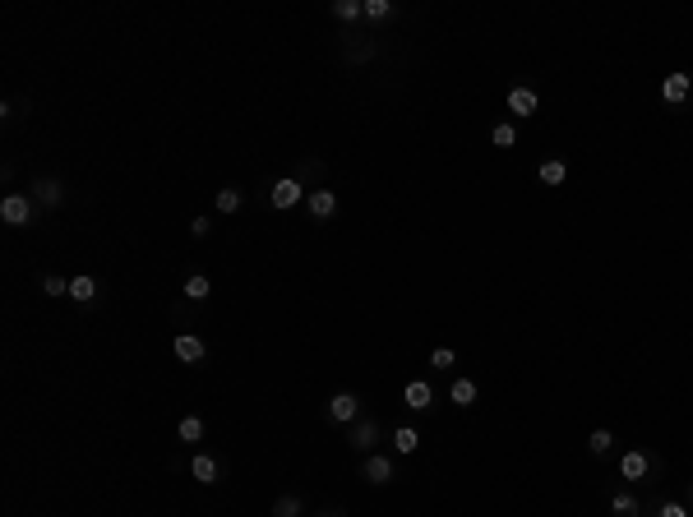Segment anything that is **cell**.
Here are the masks:
<instances>
[{"label": "cell", "instance_id": "1", "mask_svg": "<svg viewBox=\"0 0 693 517\" xmlns=\"http://www.w3.org/2000/svg\"><path fill=\"white\" fill-rule=\"evenodd\" d=\"M33 217H37L33 194H5V199H0V222H5V227H28Z\"/></svg>", "mask_w": 693, "mask_h": 517}, {"label": "cell", "instance_id": "2", "mask_svg": "<svg viewBox=\"0 0 693 517\" xmlns=\"http://www.w3.org/2000/svg\"><path fill=\"white\" fill-rule=\"evenodd\" d=\"M300 199H305V185H300L296 175H282V180H278V185H273V190H268V203H273V208H278V213L296 208Z\"/></svg>", "mask_w": 693, "mask_h": 517}, {"label": "cell", "instance_id": "3", "mask_svg": "<svg viewBox=\"0 0 693 517\" xmlns=\"http://www.w3.org/2000/svg\"><path fill=\"white\" fill-rule=\"evenodd\" d=\"M28 194H33L42 208H61V203H65V185L56 180V175H37V180L28 185Z\"/></svg>", "mask_w": 693, "mask_h": 517}, {"label": "cell", "instance_id": "4", "mask_svg": "<svg viewBox=\"0 0 693 517\" xmlns=\"http://www.w3.org/2000/svg\"><path fill=\"white\" fill-rule=\"evenodd\" d=\"M171 351H176V360H185V365H199V360L208 356L203 337H194V333H176L171 337Z\"/></svg>", "mask_w": 693, "mask_h": 517}, {"label": "cell", "instance_id": "5", "mask_svg": "<svg viewBox=\"0 0 693 517\" xmlns=\"http://www.w3.org/2000/svg\"><path fill=\"white\" fill-rule=\"evenodd\" d=\"M305 203H310V217H315V222H328V217L338 213V194L328 190V185L310 190V194H305Z\"/></svg>", "mask_w": 693, "mask_h": 517}, {"label": "cell", "instance_id": "6", "mask_svg": "<svg viewBox=\"0 0 693 517\" xmlns=\"http://www.w3.org/2000/svg\"><path fill=\"white\" fill-rule=\"evenodd\" d=\"M360 416V397L356 393H338L333 402H328V421H338V425H351Z\"/></svg>", "mask_w": 693, "mask_h": 517}, {"label": "cell", "instance_id": "7", "mask_svg": "<svg viewBox=\"0 0 693 517\" xmlns=\"http://www.w3.org/2000/svg\"><path fill=\"white\" fill-rule=\"evenodd\" d=\"M619 471H624V481H642V476L652 471V457L642 453V448H629V453L619 457Z\"/></svg>", "mask_w": 693, "mask_h": 517}, {"label": "cell", "instance_id": "8", "mask_svg": "<svg viewBox=\"0 0 693 517\" xmlns=\"http://www.w3.org/2000/svg\"><path fill=\"white\" fill-rule=\"evenodd\" d=\"M190 476H194L199 485H218V481H222V462H218V457H208V453H199V457L190 462Z\"/></svg>", "mask_w": 693, "mask_h": 517}, {"label": "cell", "instance_id": "9", "mask_svg": "<svg viewBox=\"0 0 693 517\" xmlns=\"http://www.w3.org/2000/svg\"><path fill=\"white\" fill-rule=\"evenodd\" d=\"M689 93H693V74H670V79L661 83V97H666L670 106H679Z\"/></svg>", "mask_w": 693, "mask_h": 517}, {"label": "cell", "instance_id": "10", "mask_svg": "<svg viewBox=\"0 0 693 517\" xmlns=\"http://www.w3.org/2000/svg\"><path fill=\"white\" fill-rule=\"evenodd\" d=\"M360 476H365L370 485H388V481H393V462H388V457H365Z\"/></svg>", "mask_w": 693, "mask_h": 517}, {"label": "cell", "instance_id": "11", "mask_svg": "<svg viewBox=\"0 0 693 517\" xmlns=\"http://www.w3.org/2000/svg\"><path fill=\"white\" fill-rule=\"evenodd\" d=\"M403 397H407V406H412V411H430V406H435V393H430V384H421V379H412Z\"/></svg>", "mask_w": 693, "mask_h": 517}, {"label": "cell", "instance_id": "12", "mask_svg": "<svg viewBox=\"0 0 693 517\" xmlns=\"http://www.w3.org/2000/svg\"><path fill=\"white\" fill-rule=\"evenodd\" d=\"M375 439H379V425L370 421V416H360L356 434H351V448H360V453H370V448H375Z\"/></svg>", "mask_w": 693, "mask_h": 517}, {"label": "cell", "instance_id": "13", "mask_svg": "<svg viewBox=\"0 0 693 517\" xmlns=\"http://www.w3.org/2000/svg\"><path fill=\"white\" fill-rule=\"evenodd\" d=\"M509 111L513 116H536V93H532V88H513V93H509Z\"/></svg>", "mask_w": 693, "mask_h": 517}, {"label": "cell", "instance_id": "14", "mask_svg": "<svg viewBox=\"0 0 693 517\" xmlns=\"http://www.w3.org/2000/svg\"><path fill=\"white\" fill-rule=\"evenodd\" d=\"M70 300H74V305H88V300H97V277H88V272H84V277H74V282H70Z\"/></svg>", "mask_w": 693, "mask_h": 517}, {"label": "cell", "instance_id": "15", "mask_svg": "<svg viewBox=\"0 0 693 517\" xmlns=\"http://www.w3.org/2000/svg\"><path fill=\"white\" fill-rule=\"evenodd\" d=\"M213 208H218L222 217H231V213L241 208V190H236V185H222V190H218V199H213Z\"/></svg>", "mask_w": 693, "mask_h": 517}, {"label": "cell", "instance_id": "16", "mask_svg": "<svg viewBox=\"0 0 693 517\" xmlns=\"http://www.w3.org/2000/svg\"><path fill=\"white\" fill-rule=\"evenodd\" d=\"M448 397H453V406H472V402H476L481 393H476V384H472V379H453V388H448Z\"/></svg>", "mask_w": 693, "mask_h": 517}, {"label": "cell", "instance_id": "17", "mask_svg": "<svg viewBox=\"0 0 693 517\" xmlns=\"http://www.w3.org/2000/svg\"><path fill=\"white\" fill-rule=\"evenodd\" d=\"M213 296V282L203 277V272H194L190 282H185V300H194V305H199V300H208Z\"/></svg>", "mask_w": 693, "mask_h": 517}, {"label": "cell", "instance_id": "18", "mask_svg": "<svg viewBox=\"0 0 693 517\" xmlns=\"http://www.w3.org/2000/svg\"><path fill=\"white\" fill-rule=\"evenodd\" d=\"M176 439H181V444H199V439H203V421H199V416H185V421L176 425Z\"/></svg>", "mask_w": 693, "mask_h": 517}, {"label": "cell", "instance_id": "19", "mask_svg": "<svg viewBox=\"0 0 693 517\" xmlns=\"http://www.w3.org/2000/svg\"><path fill=\"white\" fill-rule=\"evenodd\" d=\"M536 175H541V185H564V175H569V167H564L560 158H550V162H541V171H536Z\"/></svg>", "mask_w": 693, "mask_h": 517}, {"label": "cell", "instance_id": "20", "mask_svg": "<svg viewBox=\"0 0 693 517\" xmlns=\"http://www.w3.org/2000/svg\"><path fill=\"white\" fill-rule=\"evenodd\" d=\"M333 14L347 19V24L351 19H365V0H333Z\"/></svg>", "mask_w": 693, "mask_h": 517}, {"label": "cell", "instance_id": "21", "mask_svg": "<svg viewBox=\"0 0 693 517\" xmlns=\"http://www.w3.org/2000/svg\"><path fill=\"white\" fill-rule=\"evenodd\" d=\"M393 448H398L403 457L416 453V448H421V434H416V430H398V434H393Z\"/></svg>", "mask_w": 693, "mask_h": 517}, {"label": "cell", "instance_id": "22", "mask_svg": "<svg viewBox=\"0 0 693 517\" xmlns=\"http://www.w3.org/2000/svg\"><path fill=\"white\" fill-rule=\"evenodd\" d=\"M587 448H592V453H597V457H606V453H610V448H614V434H610V430H592V439H587Z\"/></svg>", "mask_w": 693, "mask_h": 517}, {"label": "cell", "instance_id": "23", "mask_svg": "<svg viewBox=\"0 0 693 517\" xmlns=\"http://www.w3.org/2000/svg\"><path fill=\"white\" fill-rule=\"evenodd\" d=\"M610 508H614V517H638V499L633 494H614Z\"/></svg>", "mask_w": 693, "mask_h": 517}, {"label": "cell", "instance_id": "24", "mask_svg": "<svg viewBox=\"0 0 693 517\" xmlns=\"http://www.w3.org/2000/svg\"><path fill=\"white\" fill-rule=\"evenodd\" d=\"M273 517H300V499L296 494H282V499L273 503Z\"/></svg>", "mask_w": 693, "mask_h": 517}, {"label": "cell", "instance_id": "25", "mask_svg": "<svg viewBox=\"0 0 693 517\" xmlns=\"http://www.w3.org/2000/svg\"><path fill=\"white\" fill-rule=\"evenodd\" d=\"M518 143V130L513 125H495V148H513Z\"/></svg>", "mask_w": 693, "mask_h": 517}, {"label": "cell", "instance_id": "26", "mask_svg": "<svg viewBox=\"0 0 693 517\" xmlns=\"http://www.w3.org/2000/svg\"><path fill=\"white\" fill-rule=\"evenodd\" d=\"M388 14H393V5H388V0H365V19H375V24H379V19H388Z\"/></svg>", "mask_w": 693, "mask_h": 517}, {"label": "cell", "instance_id": "27", "mask_svg": "<svg viewBox=\"0 0 693 517\" xmlns=\"http://www.w3.org/2000/svg\"><path fill=\"white\" fill-rule=\"evenodd\" d=\"M42 291H46V296H56V300H61V296H70L65 277H46V282H42Z\"/></svg>", "mask_w": 693, "mask_h": 517}, {"label": "cell", "instance_id": "28", "mask_svg": "<svg viewBox=\"0 0 693 517\" xmlns=\"http://www.w3.org/2000/svg\"><path fill=\"white\" fill-rule=\"evenodd\" d=\"M430 365L435 369H448V365H453V351H448V347H435L430 351Z\"/></svg>", "mask_w": 693, "mask_h": 517}, {"label": "cell", "instance_id": "29", "mask_svg": "<svg viewBox=\"0 0 693 517\" xmlns=\"http://www.w3.org/2000/svg\"><path fill=\"white\" fill-rule=\"evenodd\" d=\"M657 517H689V508H684V503H661Z\"/></svg>", "mask_w": 693, "mask_h": 517}, {"label": "cell", "instance_id": "30", "mask_svg": "<svg viewBox=\"0 0 693 517\" xmlns=\"http://www.w3.org/2000/svg\"><path fill=\"white\" fill-rule=\"evenodd\" d=\"M208 227H213V217H194V222H190V231H194V236H199V240L208 236Z\"/></svg>", "mask_w": 693, "mask_h": 517}, {"label": "cell", "instance_id": "31", "mask_svg": "<svg viewBox=\"0 0 693 517\" xmlns=\"http://www.w3.org/2000/svg\"><path fill=\"white\" fill-rule=\"evenodd\" d=\"M319 517H343V513H319Z\"/></svg>", "mask_w": 693, "mask_h": 517}, {"label": "cell", "instance_id": "32", "mask_svg": "<svg viewBox=\"0 0 693 517\" xmlns=\"http://www.w3.org/2000/svg\"><path fill=\"white\" fill-rule=\"evenodd\" d=\"M689 499H693V490H689Z\"/></svg>", "mask_w": 693, "mask_h": 517}]
</instances>
